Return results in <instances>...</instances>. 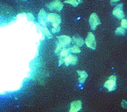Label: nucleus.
Masks as SVG:
<instances>
[{"mask_svg": "<svg viewBox=\"0 0 127 112\" xmlns=\"http://www.w3.org/2000/svg\"><path fill=\"white\" fill-rule=\"evenodd\" d=\"M121 25L122 28H124V29L125 28L127 29V20L124 19H122L121 22Z\"/></svg>", "mask_w": 127, "mask_h": 112, "instance_id": "nucleus-19", "label": "nucleus"}, {"mask_svg": "<svg viewBox=\"0 0 127 112\" xmlns=\"http://www.w3.org/2000/svg\"><path fill=\"white\" fill-rule=\"evenodd\" d=\"M47 14L43 9H41L38 14V20L39 23L44 27H45L47 22Z\"/></svg>", "mask_w": 127, "mask_h": 112, "instance_id": "nucleus-7", "label": "nucleus"}, {"mask_svg": "<svg viewBox=\"0 0 127 112\" xmlns=\"http://www.w3.org/2000/svg\"><path fill=\"white\" fill-rule=\"evenodd\" d=\"M121 106L124 109H127V101L126 100H122L121 102Z\"/></svg>", "mask_w": 127, "mask_h": 112, "instance_id": "nucleus-21", "label": "nucleus"}, {"mask_svg": "<svg viewBox=\"0 0 127 112\" xmlns=\"http://www.w3.org/2000/svg\"><path fill=\"white\" fill-rule=\"evenodd\" d=\"M115 33L117 35H124L125 34V30L122 27H119L115 30Z\"/></svg>", "mask_w": 127, "mask_h": 112, "instance_id": "nucleus-14", "label": "nucleus"}, {"mask_svg": "<svg viewBox=\"0 0 127 112\" xmlns=\"http://www.w3.org/2000/svg\"><path fill=\"white\" fill-rule=\"evenodd\" d=\"M27 15H28L27 17H28V18H30V20H35V18H34V17H33V16H32V14L28 13H27Z\"/></svg>", "mask_w": 127, "mask_h": 112, "instance_id": "nucleus-23", "label": "nucleus"}, {"mask_svg": "<svg viewBox=\"0 0 127 112\" xmlns=\"http://www.w3.org/2000/svg\"><path fill=\"white\" fill-rule=\"evenodd\" d=\"M60 29H61L60 26H59V27H55V28H53L52 29V32L53 33L58 32L60 31Z\"/></svg>", "mask_w": 127, "mask_h": 112, "instance_id": "nucleus-20", "label": "nucleus"}, {"mask_svg": "<svg viewBox=\"0 0 127 112\" xmlns=\"http://www.w3.org/2000/svg\"><path fill=\"white\" fill-rule=\"evenodd\" d=\"M77 72L80 76V78L78 79L79 82L81 84H84L86 79L88 77L87 73H86V72H85V71L79 70H77Z\"/></svg>", "mask_w": 127, "mask_h": 112, "instance_id": "nucleus-12", "label": "nucleus"}, {"mask_svg": "<svg viewBox=\"0 0 127 112\" xmlns=\"http://www.w3.org/2000/svg\"><path fill=\"white\" fill-rule=\"evenodd\" d=\"M59 56H60V59H64V58L66 57L67 56H68L69 54H70V48H63L60 52H59Z\"/></svg>", "mask_w": 127, "mask_h": 112, "instance_id": "nucleus-13", "label": "nucleus"}, {"mask_svg": "<svg viewBox=\"0 0 127 112\" xmlns=\"http://www.w3.org/2000/svg\"><path fill=\"white\" fill-rule=\"evenodd\" d=\"M70 53H80L81 52V50L79 48V47L76 46V45H74L72 47L70 48Z\"/></svg>", "mask_w": 127, "mask_h": 112, "instance_id": "nucleus-15", "label": "nucleus"}, {"mask_svg": "<svg viewBox=\"0 0 127 112\" xmlns=\"http://www.w3.org/2000/svg\"><path fill=\"white\" fill-rule=\"evenodd\" d=\"M47 22H51L53 28H55L60 26V25L61 23V18L59 14L50 13L47 14Z\"/></svg>", "mask_w": 127, "mask_h": 112, "instance_id": "nucleus-1", "label": "nucleus"}, {"mask_svg": "<svg viewBox=\"0 0 127 112\" xmlns=\"http://www.w3.org/2000/svg\"><path fill=\"white\" fill-rule=\"evenodd\" d=\"M64 48H65V47H64L63 45H62L60 43L58 42L57 43V47H56V49L55 50V53L56 54H58L59 53V52Z\"/></svg>", "mask_w": 127, "mask_h": 112, "instance_id": "nucleus-16", "label": "nucleus"}, {"mask_svg": "<svg viewBox=\"0 0 127 112\" xmlns=\"http://www.w3.org/2000/svg\"><path fill=\"white\" fill-rule=\"evenodd\" d=\"M112 14L113 16L119 19L122 20L125 17V14L123 11V4L120 3L117 5L115 7V8L113 10Z\"/></svg>", "mask_w": 127, "mask_h": 112, "instance_id": "nucleus-6", "label": "nucleus"}, {"mask_svg": "<svg viewBox=\"0 0 127 112\" xmlns=\"http://www.w3.org/2000/svg\"><path fill=\"white\" fill-rule=\"evenodd\" d=\"M46 7L51 11L56 10L59 12L61 11L63 7V4L60 0H54L46 5Z\"/></svg>", "mask_w": 127, "mask_h": 112, "instance_id": "nucleus-5", "label": "nucleus"}, {"mask_svg": "<svg viewBox=\"0 0 127 112\" xmlns=\"http://www.w3.org/2000/svg\"><path fill=\"white\" fill-rule=\"evenodd\" d=\"M85 43L86 46L92 50H95L96 48V42L94 35L92 32H89L85 39Z\"/></svg>", "mask_w": 127, "mask_h": 112, "instance_id": "nucleus-3", "label": "nucleus"}, {"mask_svg": "<svg viewBox=\"0 0 127 112\" xmlns=\"http://www.w3.org/2000/svg\"><path fill=\"white\" fill-rule=\"evenodd\" d=\"M117 78L114 75L111 76L108 80L104 84V87L108 89L109 91L114 90L117 87Z\"/></svg>", "mask_w": 127, "mask_h": 112, "instance_id": "nucleus-2", "label": "nucleus"}, {"mask_svg": "<svg viewBox=\"0 0 127 112\" xmlns=\"http://www.w3.org/2000/svg\"><path fill=\"white\" fill-rule=\"evenodd\" d=\"M81 107L82 103L80 100H75L71 103L69 112H78L81 109Z\"/></svg>", "mask_w": 127, "mask_h": 112, "instance_id": "nucleus-9", "label": "nucleus"}, {"mask_svg": "<svg viewBox=\"0 0 127 112\" xmlns=\"http://www.w3.org/2000/svg\"><path fill=\"white\" fill-rule=\"evenodd\" d=\"M71 41L73 43L75 44L76 45L79 47L83 46L85 43L84 39L82 38L81 37L76 36H74L72 37L71 39Z\"/></svg>", "mask_w": 127, "mask_h": 112, "instance_id": "nucleus-11", "label": "nucleus"}, {"mask_svg": "<svg viewBox=\"0 0 127 112\" xmlns=\"http://www.w3.org/2000/svg\"><path fill=\"white\" fill-rule=\"evenodd\" d=\"M78 62V57L76 56H74L71 54H69L64 58V63L65 65L68 66L70 64L76 65Z\"/></svg>", "mask_w": 127, "mask_h": 112, "instance_id": "nucleus-8", "label": "nucleus"}, {"mask_svg": "<svg viewBox=\"0 0 127 112\" xmlns=\"http://www.w3.org/2000/svg\"><path fill=\"white\" fill-rule=\"evenodd\" d=\"M89 22L91 26V28L93 30H95L97 27L101 24L99 17H98L97 14L95 13H93L91 15L89 19Z\"/></svg>", "mask_w": 127, "mask_h": 112, "instance_id": "nucleus-4", "label": "nucleus"}, {"mask_svg": "<svg viewBox=\"0 0 127 112\" xmlns=\"http://www.w3.org/2000/svg\"><path fill=\"white\" fill-rule=\"evenodd\" d=\"M58 42L60 43L64 47L68 46L71 42V38L68 36L62 35L57 37Z\"/></svg>", "mask_w": 127, "mask_h": 112, "instance_id": "nucleus-10", "label": "nucleus"}, {"mask_svg": "<svg viewBox=\"0 0 127 112\" xmlns=\"http://www.w3.org/2000/svg\"><path fill=\"white\" fill-rule=\"evenodd\" d=\"M43 32L44 33V35H45L48 38H51L52 37V36L51 33L49 31V30L46 28H43Z\"/></svg>", "mask_w": 127, "mask_h": 112, "instance_id": "nucleus-18", "label": "nucleus"}, {"mask_svg": "<svg viewBox=\"0 0 127 112\" xmlns=\"http://www.w3.org/2000/svg\"><path fill=\"white\" fill-rule=\"evenodd\" d=\"M120 1V0H110V3L112 5H113L115 3H117Z\"/></svg>", "mask_w": 127, "mask_h": 112, "instance_id": "nucleus-22", "label": "nucleus"}, {"mask_svg": "<svg viewBox=\"0 0 127 112\" xmlns=\"http://www.w3.org/2000/svg\"><path fill=\"white\" fill-rule=\"evenodd\" d=\"M64 2L65 3L70 4L72 5L74 7L77 6L79 4V3L77 2V0H65Z\"/></svg>", "mask_w": 127, "mask_h": 112, "instance_id": "nucleus-17", "label": "nucleus"}, {"mask_svg": "<svg viewBox=\"0 0 127 112\" xmlns=\"http://www.w3.org/2000/svg\"><path fill=\"white\" fill-rule=\"evenodd\" d=\"M77 2L79 3H81L82 2V0H77Z\"/></svg>", "mask_w": 127, "mask_h": 112, "instance_id": "nucleus-24", "label": "nucleus"}]
</instances>
